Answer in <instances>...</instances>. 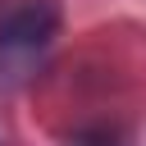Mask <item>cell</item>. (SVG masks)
<instances>
[{
	"mask_svg": "<svg viewBox=\"0 0 146 146\" xmlns=\"http://www.w3.org/2000/svg\"><path fill=\"white\" fill-rule=\"evenodd\" d=\"M59 36L55 0H0V68L27 73Z\"/></svg>",
	"mask_w": 146,
	"mask_h": 146,
	"instance_id": "1",
	"label": "cell"
},
{
	"mask_svg": "<svg viewBox=\"0 0 146 146\" xmlns=\"http://www.w3.org/2000/svg\"><path fill=\"white\" fill-rule=\"evenodd\" d=\"M68 146H128V137L114 123H87V128L68 132Z\"/></svg>",
	"mask_w": 146,
	"mask_h": 146,
	"instance_id": "2",
	"label": "cell"
}]
</instances>
